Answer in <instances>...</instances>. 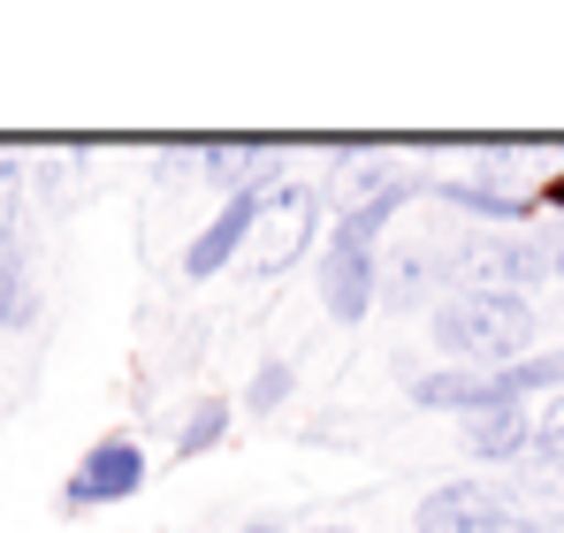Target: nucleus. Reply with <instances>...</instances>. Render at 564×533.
<instances>
[{
	"label": "nucleus",
	"mask_w": 564,
	"mask_h": 533,
	"mask_svg": "<svg viewBox=\"0 0 564 533\" xmlns=\"http://www.w3.org/2000/svg\"><path fill=\"white\" fill-rule=\"evenodd\" d=\"M427 336L451 366H511L534 344V305L503 297V290H451L427 313Z\"/></svg>",
	"instance_id": "nucleus-1"
},
{
	"label": "nucleus",
	"mask_w": 564,
	"mask_h": 533,
	"mask_svg": "<svg viewBox=\"0 0 564 533\" xmlns=\"http://www.w3.org/2000/svg\"><path fill=\"white\" fill-rule=\"evenodd\" d=\"M550 282V237H527V229H488L466 237L451 252V290H503V297H527Z\"/></svg>",
	"instance_id": "nucleus-2"
},
{
	"label": "nucleus",
	"mask_w": 564,
	"mask_h": 533,
	"mask_svg": "<svg viewBox=\"0 0 564 533\" xmlns=\"http://www.w3.org/2000/svg\"><path fill=\"white\" fill-rule=\"evenodd\" d=\"M145 488V449L130 443V435H107L77 457V472H69V488H62V511H99V503H130Z\"/></svg>",
	"instance_id": "nucleus-3"
},
{
	"label": "nucleus",
	"mask_w": 564,
	"mask_h": 533,
	"mask_svg": "<svg viewBox=\"0 0 564 533\" xmlns=\"http://www.w3.org/2000/svg\"><path fill=\"white\" fill-rule=\"evenodd\" d=\"M313 214H321V198H313L305 183H275V191H268V206H260V221H252V266H260L268 282L297 266L305 237H313Z\"/></svg>",
	"instance_id": "nucleus-4"
},
{
	"label": "nucleus",
	"mask_w": 564,
	"mask_h": 533,
	"mask_svg": "<svg viewBox=\"0 0 564 533\" xmlns=\"http://www.w3.org/2000/svg\"><path fill=\"white\" fill-rule=\"evenodd\" d=\"M268 191H275V183H245V191H229V198H221V214H214V221H206V229H198V237L184 244V274H191V282L221 274V266H229L237 252H245V244H252V221H260Z\"/></svg>",
	"instance_id": "nucleus-5"
},
{
	"label": "nucleus",
	"mask_w": 564,
	"mask_h": 533,
	"mask_svg": "<svg viewBox=\"0 0 564 533\" xmlns=\"http://www.w3.org/2000/svg\"><path fill=\"white\" fill-rule=\"evenodd\" d=\"M404 396H412L420 412H451V420H473V412H488V404H519L511 381H503V366H435V373H412Z\"/></svg>",
	"instance_id": "nucleus-6"
},
{
	"label": "nucleus",
	"mask_w": 564,
	"mask_h": 533,
	"mask_svg": "<svg viewBox=\"0 0 564 533\" xmlns=\"http://www.w3.org/2000/svg\"><path fill=\"white\" fill-rule=\"evenodd\" d=\"M503 519H511V503H503L496 480H443V488L420 496L412 533H488V526H503Z\"/></svg>",
	"instance_id": "nucleus-7"
},
{
	"label": "nucleus",
	"mask_w": 564,
	"mask_h": 533,
	"mask_svg": "<svg viewBox=\"0 0 564 533\" xmlns=\"http://www.w3.org/2000/svg\"><path fill=\"white\" fill-rule=\"evenodd\" d=\"M321 305H328V320H367L381 305V252H359V244H336L328 237V252H321Z\"/></svg>",
	"instance_id": "nucleus-8"
},
{
	"label": "nucleus",
	"mask_w": 564,
	"mask_h": 533,
	"mask_svg": "<svg viewBox=\"0 0 564 533\" xmlns=\"http://www.w3.org/2000/svg\"><path fill=\"white\" fill-rule=\"evenodd\" d=\"M451 297V252L443 244H404V252H389L381 266V305L389 313H412V305H443Z\"/></svg>",
	"instance_id": "nucleus-9"
},
{
	"label": "nucleus",
	"mask_w": 564,
	"mask_h": 533,
	"mask_svg": "<svg viewBox=\"0 0 564 533\" xmlns=\"http://www.w3.org/2000/svg\"><path fill=\"white\" fill-rule=\"evenodd\" d=\"M458 435H466V449L480 465H527V449H534V412H527V404H488V412H473Z\"/></svg>",
	"instance_id": "nucleus-10"
},
{
	"label": "nucleus",
	"mask_w": 564,
	"mask_h": 533,
	"mask_svg": "<svg viewBox=\"0 0 564 533\" xmlns=\"http://www.w3.org/2000/svg\"><path fill=\"white\" fill-rule=\"evenodd\" d=\"M404 183V168H389V161H344L336 168V214H359V206H375Z\"/></svg>",
	"instance_id": "nucleus-11"
},
{
	"label": "nucleus",
	"mask_w": 564,
	"mask_h": 533,
	"mask_svg": "<svg viewBox=\"0 0 564 533\" xmlns=\"http://www.w3.org/2000/svg\"><path fill=\"white\" fill-rule=\"evenodd\" d=\"M229 420H237V404L229 396H198L184 412V435H176V457H206V449L229 435Z\"/></svg>",
	"instance_id": "nucleus-12"
},
{
	"label": "nucleus",
	"mask_w": 564,
	"mask_h": 533,
	"mask_svg": "<svg viewBox=\"0 0 564 533\" xmlns=\"http://www.w3.org/2000/svg\"><path fill=\"white\" fill-rule=\"evenodd\" d=\"M23 320H31V274L15 244H0V336H15Z\"/></svg>",
	"instance_id": "nucleus-13"
},
{
	"label": "nucleus",
	"mask_w": 564,
	"mask_h": 533,
	"mask_svg": "<svg viewBox=\"0 0 564 533\" xmlns=\"http://www.w3.org/2000/svg\"><path fill=\"white\" fill-rule=\"evenodd\" d=\"M527 465L564 472V389H557V396H542V412H534V449H527Z\"/></svg>",
	"instance_id": "nucleus-14"
},
{
	"label": "nucleus",
	"mask_w": 564,
	"mask_h": 533,
	"mask_svg": "<svg viewBox=\"0 0 564 533\" xmlns=\"http://www.w3.org/2000/svg\"><path fill=\"white\" fill-rule=\"evenodd\" d=\"M290 381H297V373H290V358H268V366L252 373V389H245V412H260V420H268L282 396H290Z\"/></svg>",
	"instance_id": "nucleus-15"
},
{
	"label": "nucleus",
	"mask_w": 564,
	"mask_h": 533,
	"mask_svg": "<svg viewBox=\"0 0 564 533\" xmlns=\"http://www.w3.org/2000/svg\"><path fill=\"white\" fill-rule=\"evenodd\" d=\"M519 526H527V533H564V503H557V511H527Z\"/></svg>",
	"instance_id": "nucleus-16"
},
{
	"label": "nucleus",
	"mask_w": 564,
	"mask_h": 533,
	"mask_svg": "<svg viewBox=\"0 0 564 533\" xmlns=\"http://www.w3.org/2000/svg\"><path fill=\"white\" fill-rule=\"evenodd\" d=\"M237 533H290V526H282V519H245Z\"/></svg>",
	"instance_id": "nucleus-17"
},
{
	"label": "nucleus",
	"mask_w": 564,
	"mask_h": 533,
	"mask_svg": "<svg viewBox=\"0 0 564 533\" xmlns=\"http://www.w3.org/2000/svg\"><path fill=\"white\" fill-rule=\"evenodd\" d=\"M488 533H527V526H519V519H503V526H488Z\"/></svg>",
	"instance_id": "nucleus-18"
},
{
	"label": "nucleus",
	"mask_w": 564,
	"mask_h": 533,
	"mask_svg": "<svg viewBox=\"0 0 564 533\" xmlns=\"http://www.w3.org/2000/svg\"><path fill=\"white\" fill-rule=\"evenodd\" d=\"M313 533H359V526H313Z\"/></svg>",
	"instance_id": "nucleus-19"
}]
</instances>
